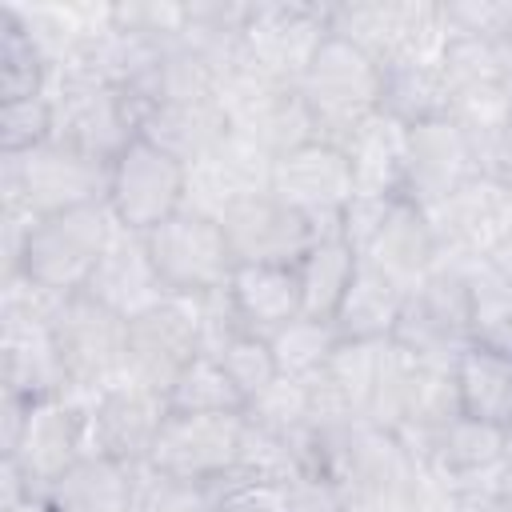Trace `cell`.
Masks as SVG:
<instances>
[{"label": "cell", "instance_id": "30bf717a", "mask_svg": "<svg viewBox=\"0 0 512 512\" xmlns=\"http://www.w3.org/2000/svg\"><path fill=\"white\" fill-rule=\"evenodd\" d=\"M152 264L168 288V296H208L228 288L236 260L224 236V224L212 216H200L192 208H180L152 232H144Z\"/></svg>", "mask_w": 512, "mask_h": 512}, {"label": "cell", "instance_id": "4dcf8cb0", "mask_svg": "<svg viewBox=\"0 0 512 512\" xmlns=\"http://www.w3.org/2000/svg\"><path fill=\"white\" fill-rule=\"evenodd\" d=\"M360 268V256L348 248L344 236H320L300 260H296V284H300V304L304 316L332 320L352 276Z\"/></svg>", "mask_w": 512, "mask_h": 512}, {"label": "cell", "instance_id": "d590c367", "mask_svg": "<svg viewBox=\"0 0 512 512\" xmlns=\"http://www.w3.org/2000/svg\"><path fill=\"white\" fill-rule=\"evenodd\" d=\"M244 416L276 436L288 440H308L312 432V384L308 380H292V376H276L260 396L248 400Z\"/></svg>", "mask_w": 512, "mask_h": 512}, {"label": "cell", "instance_id": "b9f144b4", "mask_svg": "<svg viewBox=\"0 0 512 512\" xmlns=\"http://www.w3.org/2000/svg\"><path fill=\"white\" fill-rule=\"evenodd\" d=\"M136 512H216L212 488L208 484H188V480H172L152 472L148 464H140V500Z\"/></svg>", "mask_w": 512, "mask_h": 512}, {"label": "cell", "instance_id": "484cf974", "mask_svg": "<svg viewBox=\"0 0 512 512\" xmlns=\"http://www.w3.org/2000/svg\"><path fill=\"white\" fill-rule=\"evenodd\" d=\"M140 468L112 460L104 452H84L52 488L48 504L56 512H136Z\"/></svg>", "mask_w": 512, "mask_h": 512}, {"label": "cell", "instance_id": "7c38bea8", "mask_svg": "<svg viewBox=\"0 0 512 512\" xmlns=\"http://www.w3.org/2000/svg\"><path fill=\"white\" fill-rule=\"evenodd\" d=\"M244 412H168L148 468L188 484H212L240 460Z\"/></svg>", "mask_w": 512, "mask_h": 512}, {"label": "cell", "instance_id": "9a60e30c", "mask_svg": "<svg viewBox=\"0 0 512 512\" xmlns=\"http://www.w3.org/2000/svg\"><path fill=\"white\" fill-rule=\"evenodd\" d=\"M276 200L308 216L320 236H340V212L356 196L352 188V168L340 144L328 140H308L284 156L272 160V188Z\"/></svg>", "mask_w": 512, "mask_h": 512}, {"label": "cell", "instance_id": "c3c4849f", "mask_svg": "<svg viewBox=\"0 0 512 512\" xmlns=\"http://www.w3.org/2000/svg\"><path fill=\"white\" fill-rule=\"evenodd\" d=\"M456 512H508V508L496 496H464Z\"/></svg>", "mask_w": 512, "mask_h": 512}, {"label": "cell", "instance_id": "7dc6e473", "mask_svg": "<svg viewBox=\"0 0 512 512\" xmlns=\"http://www.w3.org/2000/svg\"><path fill=\"white\" fill-rule=\"evenodd\" d=\"M492 496L512 512V452H508V460H504V468H500V476L492 484Z\"/></svg>", "mask_w": 512, "mask_h": 512}, {"label": "cell", "instance_id": "7a4b0ae2", "mask_svg": "<svg viewBox=\"0 0 512 512\" xmlns=\"http://www.w3.org/2000/svg\"><path fill=\"white\" fill-rule=\"evenodd\" d=\"M108 176H112L108 160H96L56 136H48L44 144H36L20 156H0V204H16L28 216L44 220L56 212L104 204Z\"/></svg>", "mask_w": 512, "mask_h": 512}, {"label": "cell", "instance_id": "8d00e7d4", "mask_svg": "<svg viewBox=\"0 0 512 512\" xmlns=\"http://www.w3.org/2000/svg\"><path fill=\"white\" fill-rule=\"evenodd\" d=\"M472 284V344L512 356V284L488 276L480 264L468 268Z\"/></svg>", "mask_w": 512, "mask_h": 512}, {"label": "cell", "instance_id": "681fc988", "mask_svg": "<svg viewBox=\"0 0 512 512\" xmlns=\"http://www.w3.org/2000/svg\"><path fill=\"white\" fill-rule=\"evenodd\" d=\"M0 512H56V508L48 504V496H24V500H16V504H8Z\"/></svg>", "mask_w": 512, "mask_h": 512}, {"label": "cell", "instance_id": "603a6c76", "mask_svg": "<svg viewBox=\"0 0 512 512\" xmlns=\"http://www.w3.org/2000/svg\"><path fill=\"white\" fill-rule=\"evenodd\" d=\"M360 260L372 264V268H380V272H384L388 280H396L404 292L444 264L440 240H436V232H432L428 212L416 208V204H408L404 196L392 204L388 220L380 224V232L372 236V244L360 252Z\"/></svg>", "mask_w": 512, "mask_h": 512}, {"label": "cell", "instance_id": "e575fe53", "mask_svg": "<svg viewBox=\"0 0 512 512\" xmlns=\"http://www.w3.org/2000/svg\"><path fill=\"white\" fill-rule=\"evenodd\" d=\"M168 412H244V396L224 364L200 352L168 388Z\"/></svg>", "mask_w": 512, "mask_h": 512}, {"label": "cell", "instance_id": "52a82bcc", "mask_svg": "<svg viewBox=\"0 0 512 512\" xmlns=\"http://www.w3.org/2000/svg\"><path fill=\"white\" fill-rule=\"evenodd\" d=\"M52 336L68 376V392L96 396L128 376V320L88 292L60 296L52 312Z\"/></svg>", "mask_w": 512, "mask_h": 512}, {"label": "cell", "instance_id": "d6986e66", "mask_svg": "<svg viewBox=\"0 0 512 512\" xmlns=\"http://www.w3.org/2000/svg\"><path fill=\"white\" fill-rule=\"evenodd\" d=\"M484 172L472 140L448 120H424L408 132V168H404V200L432 212L452 192H460L468 180Z\"/></svg>", "mask_w": 512, "mask_h": 512}, {"label": "cell", "instance_id": "4fadbf2b", "mask_svg": "<svg viewBox=\"0 0 512 512\" xmlns=\"http://www.w3.org/2000/svg\"><path fill=\"white\" fill-rule=\"evenodd\" d=\"M184 176L188 168L160 152L148 140H132L116 160L108 176V212L116 216L120 228L132 232H152L168 216L184 208Z\"/></svg>", "mask_w": 512, "mask_h": 512}, {"label": "cell", "instance_id": "ffe728a7", "mask_svg": "<svg viewBox=\"0 0 512 512\" xmlns=\"http://www.w3.org/2000/svg\"><path fill=\"white\" fill-rule=\"evenodd\" d=\"M220 224H224V236H228L236 264H288V268H296V260L320 240V228L308 216H300L296 208H288L284 200H276L272 192L236 204Z\"/></svg>", "mask_w": 512, "mask_h": 512}, {"label": "cell", "instance_id": "f546056e", "mask_svg": "<svg viewBox=\"0 0 512 512\" xmlns=\"http://www.w3.org/2000/svg\"><path fill=\"white\" fill-rule=\"evenodd\" d=\"M456 388L464 416L512 432V356L472 344L456 360Z\"/></svg>", "mask_w": 512, "mask_h": 512}, {"label": "cell", "instance_id": "8fae6325", "mask_svg": "<svg viewBox=\"0 0 512 512\" xmlns=\"http://www.w3.org/2000/svg\"><path fill=\"white\" fill-rule=\"evenodd\" d=\"M88 452V400L76 392L28 400L16 444L4 452L28 480L32 496H48V488Z\"/></svg>", "mask_w": 512, "mask_h": 512}, {"label": "cell", "instance_id": "7bdbcfd3", "mask_svg": "<svg viewBox=\"0 0 512 512\" xmlns=\"http://www.w3.org/2000/svg\"><path fill=\"white\" fill-rule=\"evenodd\" d=\"M396 200L400 196H352L348 200V208L340 212V236L348 240V248L356 256L372 244V236L380 232V224L388 220V212H392Z\"/></svg>", "mask_w": 512, "mask_h": 512}, {"label": "cell", "instance_id": "44dd1931", "mask_svg": "<svg viewBox=\"0 0 512 512\" xmlns=\"http://www.w3.org/2000/svg\"><path fill=\"white\" fill-rule=\"evenodd\" d=\"M512 452V432L492 428L472 416H456L424 452L420 468L444 480L460 500L464 496H492V484Z\"/></svg>", "mask_w": 512, "mask_h": 512}, {"label": "cell", "instance_id": "8992f818", "mask_svg": "<svg viewBox=\"0 0 512 512\" xmlns=\"http://www.w3.org/2000/svg\"><path fill=\"white\" fill-rule=\"evenodd\" d=\"M52 136L96 156L116 160L140 136V104L132 92L80 72H52Z\"/></svg>", "mask_w": 512, "mask_h": 512}, {"label": "cell", "instance_id": "f1b7e54d", "mask_svg": "<svg viewBox=\"0 0 512 512\" xmlns=\"http://www.w3.org/2000/svg\"><path fill=\"white\" fill-rule=\"evenodd\" d=\"M400 308H404V288L396 280H388L380 268L360 260L332 324H336L340 340H392Z\"/></svg>", "mask_w": 512, "mask_h": 512}, {"label": "cell", "instance_id": "4316f807", "mask_svg": "<svg viewBox=\"0 0 512 512\" xmlns=\"http://www.w3.org/2000/svg\"><path fill=\"white\" fill-rule=\"evenodd\" d=\"M228 300L236 308L240 328L264 340L304 312L296 268L288 264H236L228 280Z\"/></svg>", "mask_w": 512, "mask_h": 512}, {"label": "cell", "instance_id": "5b68a950", "mask_svg": "<svg viewBox=\"0 0 512 512\" xmlns=\"http://www.w3.org/2000/svg\"><path fill=\"white\" fill-rule=\"evenodd\" d=\"M216 100L224 108L228 132L252 140L272 160L308 144V140H320L300 92L292 84H280V80L256 72L244 56L220 76Z\"/></svg>", "mask_w": 512, "mask_h": 512}, {"label": "cell", "instance_id": "f907efd6", "mask_svg": "<svg viewBox=\"0 0 512 512\" xmlns=\"http://www.w3.org/2000/svg\"><path fill=\"white\" fill-rule=\"evenodd\" d=\"M496 172L512 176V128H508V136H504V148H500V168H496Z\"/></svg>", "mask_w": 512, "mask_h": 512}, {"label": "cell", "instance_id": "74e56055", "mask_svg": "<svg viewBox=\"0 0 512 512\" xmlns=\"http://www.w3.org/2000/svg\"><path fill=\"white\" fill-rule=\"evenodd\" d=\"M112 24L120 32H132V36H144V40L168 48V44L184 40L188 4H180V0H124V4H112Z\"/></svg>", "mask_w": 512, "mask_h": 512}, {"label": "cell", "instance_id": "816d5d0a", "mask_svg": "<svg viewBox=\"0 0 512 512\" xmlns=\"http://www.w3.org/2000/svg\"><path fill=\"white\" fill-rule=\"evenodd\" d=\"M504 52H508V76H512V36L504 40Z\"/></svg>", "mask_w": 512, "mask_h": 512}, {"label": "cell", "instance_id": "83f0119b", "mask_svg": "<svg viewBox=\"0 0 512 512\" xmlns=\"http://www.w3.org/2000/svg\"><path fill=\"white\" fill-rule=\"evenodd\" d=\"M464 416L460 408V388H456V364H432V360H416L412 368V384L404 396V412L396 424V436L404 440V448L412 452V460L420 464L428 444L456 420Z\"/></svg>", "mask_w": 512, "mask_h": 512}, {"label": "cell", "instance_id": "d6a6232c", "mask_svg": "<svg viewBox=\"0 0 512 512\" xmlns=\"http://www.w3.org/2000/svg\"><path fill=\"white\" fill-rule=\"evenodd\" d=\"M336 344H340L336 324L320 320V316H304V312L296 320H288L276 336H268L276 372L292 376V380H316L324 372L328 356L336 352Z\"/></svg>", "mask_w": 512, "mask_h": 512}, {"label": "cell", "instance_id": "3957f363", "mask_svg": "<svg viewBox=\"0 0 512 512\" xmlns=\"http://www.w3.org/2000/svg\"><path fill=\"white\" fill-rule=\"evenodd\" d=\"M380 88H384V68L340 36L324 40L304 80L296 84L316 124V136L328 144H344L356 124L380 112Z\"/></svg>", "mask_w": 512, "mask_h": 512}, {"label": "cell", "instance_id": "ee69618b", "mask_svg": "<svg viewBox=\"0 0 512 512\" xmlns=\"http://www.w3.org/2000/svg\"><path fill=\"white\" fill-rule=\"evenodd\" d=\"M344 488L324 472H300L284 484V512H340Z\"/></svg>", "mask_w": 512, "mask_h": 512}, {"label": "cell", "instance_id": "bcb514c9", "mask_svg": "<svg viewBox=\"0 0 512 512\" xmlns=\"http://www.w3.org/2000/svg\"><path fill=\"white\" fill-rule=\"evenodd\" d=\"M480 268L488 272V276H496V280H504V284H512V232L480 260Z\"/></svg>", "mask_w": 512, "mask_h": 512}, {"label": "cell", "instance_id": "e0dca14e", "mask_svg": "<svg viewBox=\"0 0 512 512\" xmlns=\"http://www.w3.org/2000/svg\"><path fill=\"white\" fill-rule=\"evenodd\" d=\"M272 188V156L260 152L252 140L228 132L212 152L188 164L184 176V208L224 220L236 204L264 196Z\"/></svg>", "mask_w": 512, "mask_h": 512}, {"label": "cell", "instance_id": "277c9868", "mask_svg": "<svg viewBox=\"0 0 512 512\" xmlns=\"http://www.w3.org/2000/svg\"><path fill=\"white\" fill-rule=\"evenodd\" d=\"M112 232H116V216L108 212V204H88V208L44 216L32 224L24 240L16 276H28L32 284L56 296L84 292Z\"/></svg>", "mask_w": 512, "mask_h": 512}, {"label": "cell", "instance_id": "d4e9b609", "mask_svg": "<svg viewBox=\"0 0 512 512\" xmlns=\"http://www.w3.org/2000/svg\"><path fill=\"white\" fill-rule=\"evenodd\" d=\"M140 104V100H136ZM228 136L220 100H156L140 104V140L156 144L184 168Z\"/></svg>", "mask_w": 512, "mask_h": 512}, {"label": "cell", "instance_id": "9c48e42d", "mask_svg": "<svg viewBox=\"0 0 512 512\" xmlns=\"http://www.w3.org/2000/svg\"><path fill=\"white\" fill-rule=\"evenodd\" d=\"M328 36H332L328 4H312V0H256V4H248V16H244L240 56L256 72L296 88Z\"/></svg>", "mask_w": 512, "mask_h": 512}, {"label": "cell", "instance_id": "ab89813d", "mask_svg": "<svg viewBox=\"0 0 512 512\" xmlns=\"http://www.w3.org/2000/svg\"><path fill=\"white\" fill-rule=\"evenodd\" d=\"M52 136V96H24L0 104V156H20Z\"/></svg>", "mask_w": 512, "mask_h": 512}, {"label": "cell", "instance_id": "cb8c5ba5", "mask_svg": "<svg viewBox=\"0 0 512 512\" xmlns=\"http://www.w3.org/2000/svg\"><path fill=\"white\" fill-rule=\"evenodd\" d=\"M408 124L388 116L384 108L372 112L352 136L340 144L352 168L356 196H404V168H408Z\"/></svg>", "mask_w": 512, "mask_h": 512}, {"label": "cell", "instance_id": "2e32d148", "mask_svg": "<svg viewBox=\"0 0 512 512\" xmlns=\"http://www.w3.org/2000/svg\"><path fill=\"white\" fill-rule=\"evenodd\" d=\"M88 400V452H104L132 468L148 464L152 444L168 420V396L136 380H120Z\"/></svg>", "mask_w": 512, "mask_h": 512}, {"label": "cell", "instance_id": "f35d334b", "mask_svg": "<svg viewBox=\"0 0 512 512\" xmlns=\"http://www.w3.org/2000/svg\"><path fill=\"white\" fill-rule=\"evenodd\" d=\"M212 356L224 364V372H228L232 384L240 388L244 408H248L252 396H260V392L280 376L268 340H264V336H252V332H236V336H232L220 352H212Z\"/></svg>", "mask_w": 512, "mask_h": 512}, {"label": "cell", "instance_id": "ba28073f", "mask_svg": "<svg viewBox=\"0 0 512 512\" xmlns=\"http://www.w3.org/2000/svg\"><path fill=\"white\" fill-rule=\"evenodd\" d=\"M392 344L412 352L416 360L456 364L460 352L472 348V284L468 268L440 264L420 284L404 292V308L392 332Z\"/></svg>", "mask_w": 512, "mask_h": 512}, {"label": "cell", "instance_id": "60d3db41", "mask_svg": "<svg viewBox=\"0 0 512 512\" xmlns=\"http://www.w3.org/2000/svg\"><path fill=\"white\" fill-rule=\"evenodd\" d=\"M448 40H496L512 36V4L500 0H444Z\"/></svg>", "mask_w": 512, "mask_h": 512}, {"label": "cell", "instance_id": "836d02e7", "mask_svg": "<svg viewBox=\"0 0 512 512\" xmlns=\"http://www.w3.org/2000/svg\"><path fill=\"white\" fill-rule=\"evenodd\" d=\"M52 68L44 52L32 44L24 24L12 16V8H0V104L4 100H24L48 92Z\"/></svg>", "mask_w": 512, "mask_h": 512}, {"label": "cell", "instance_id": "7402d4cb", "mask_svg": "<svg viewBox=\"0 0 512 512\" xmlns=\"http://www.w3.org/2000/svg\"><path fill=\"white\" fill-rule=\"evenodd\" d=\"M92 300H100L104 308H112L116 316L124 320H136L152 308H160L168 300V288L152 264V252H148V240L144 232H132V228H120L112 232L88 288H84Z\"/></svg>", "mask_w": 512, "mask_h": 512}, {"label": "cell", "instance_id": "1f68e13d", "mask_svg": "<svg viewBox=\"0 0 512 512\" xmlns=\"http://www.w3.org/2000/svg\"><path fill=\"white\" fill-rule=\"evenodd\" d=\"M380 108L396 120L424 124L448 112V84H444V60L440 64H392L384 68Z\"/></svg>", "mask_w": 512, "mask_h": 512}, {"label": "cell", "instance_id": "ac0fdd59", "mask_svg": "<svg viewBox=\"0 0 512 512\" xmlns=\"http://www.w3.org/2000/svg\"><path fill=\"white\" fill-rule=\"evenodd\" d=\"M204 352L192 304L184 296H168L160 308L128 320V376L144 388L168 396L172 380Z\"/></svg>", "mask_w": 512, "mask_h": 512}, {"label": "cell", "instance_id": "f6af8a7d", "mask_svg": "<svg viewBox=\"0 0 512 512\" xmlns=\"http://www.w3.org/2000/svg\"><path fill=\"white\" fill-rule=\"evenodd\" d=\"M416 484V480H412ZM412 484L408 488H372V492H344L340 512H412Z\"/></svg>", "mask_w": 512, "mask_h": 512}, {"label": "cell", "instance_id": "6da1fadb", "mask_svg": "<svg viewBox=\"0 0 512 512\" xmlns=\"http://www.w3.org/2000/svg\"><path fill=\"white\" fill-rule=\"evenodd\" d=\"M328 28L380 68L440 64L448 52L444 4L436 0H340L328 4Z\"/></svg>", "mask_w": 512, "mask_h": 512}, {"label": "cell", "instance_id": "5bb4252c", "mask_svg": "<svg viewBox=\"0 0 512 512\" xmlns=\"http://www.w3.org/2000/svg\"><path fill=\"white\" fill-rule=\"evenodd\" d=\"M428 220L440 240V256L448 264L472 268L512 232V184L500 172H480L444 204H436Z\"/></svg>", "mask_w": 512, "mask_h": 512}]
</instances>
